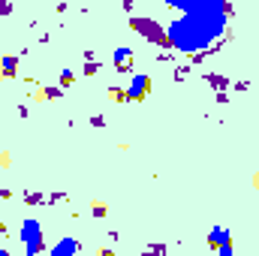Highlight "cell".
I'll return each instance as SVG.
<instances>
[{"instance_id": "obj_1", "label": "cell", "mask_w": 259, "mask_h": 256, "mask_svg": "<svg viewBox=\"0 0 259 256\" xmlns=\"http://www.w3.org/2000/svg\"><path fill=\"white\" fill-rule=\"evenodd\" d=\"M226 33V18H205V15H181L166 24L169 48L184 54H202L214 39Z\"/></svg>"}, {"instance_id": "obj_2", "label": "cell", "mask_w": 259, "mask_h": 256, "mask_svg": "<svg viewBox=\"0 0 259 256\" xmlns=\"http://www.w3.org/2000/svg\"><path fill=\"white\" fill-rule=\"evenodd\" d=\"M130 27L136 33H142L148 42H154L157 48H169V39H166V27L154 18H142V15H130Z\"/></svg>"}, {"instance_id": "obj_3", "label": "cell", "mask_w": 259, "mask_h": 256, "mask_svg": "<svg viewBox=\"0 0 259 256\" xmlns=\"http://www.w3.org/2000/svg\"><path fill=\"white\" fill-rule=\"evenodd\" d=\"M21 241H24V250H27V256H39V253L45 250L42 223H39V220H33V217H27V220L21 223Z\"/></svg>"}, {"instance_id": "obj_4", "label": "cell", "mask_w": 259, "mask_h": 256, "mask_svg": "<svg viewBox=\"0 0 259 256\" xmlns=\"http://www.w3.org/2000/svg\"><path fill=\"white\" fill-rule=\"evenodd\" d=\"M148 91H151V75H148V72H136V75L130 78V84L124 88V97H127L130 103H142V100L148 97Z\"/></svg>"}, {"instance_id": "obj_5", "label": "cell", "mask_w": 259, "mask_h": 256, "mask_svg": "<svg viewBox=\"0 0 259 256\" xmlns=\"http://www.w3.org/2000/svg\"><path fill=\"white\" fill-rule=\"evenodd\" d=\"M133 60H136L133 48H115V54H112V63H115V69H118V72H130Z\"/></svg>"}, {"instance_id": "obj_6", "label": "cell", "mask_w": 259, "mask_h": 256, "mask_svg": "<svg viewBox=\"0 0 259 256\" xmlns=\"http://www.w3.org/2000/svg\"><path fill=\"white\" fill-rule=\"evenodd\" d=\"M208 244H211L214 250H220V247L232 244V232H229V229H223V226H214V229L208 232Z\"/></svg>"}, {"instance_id": "obj_7", "label": "cell", "mask_w": 259, "mask_h": 256, "mask_svg": "<svg viewBox=\"0 0 259 256\" xmlns=\"http://www.w3.org/2000/svg\"><path fill=\"white\" fill-rule=\"evenodd\" d=\"M75 253H78V241L66 235V238H60V241L51 247V253H48V256H75Z\"/></svg>"}, {"instance_id": "obj_8", "label": "cell", "mask_w": 259, "mask_h": 256, "mask_svg": "<svg viewBox=\"0 0 259 256\" xmlns=\"http://www.w3.org/2000/svg\"><path fill=\"white\" fill-rule=\"evenodd\" d=\"M15 72H18V54H6L3 60H0V75L15 78Z\"/></svg>"}, {"instance_id": "obj_9", "label": "cell", "mask_w": 259, "mask_h": 256, "mask_svg": "<svg viewBox=\"0 0 259 256\" xmlns=\"http://www.w3.org/2000/svg\"><path fill=\"white\" fill-rule=\"evenodd\" d=\"M208 81L217 88V94H226V88H229V78L226 75H208Z\"/></svg>"}, {"instance_id": "obj_10", "label": "cell", "mask_w": 259, "mask_h": 256, "mask_svg": "<svg viewBox=\"0 0 259 256\" xmlns=\"http://www.w3.org/2000/svg\"><path fill=\"white\" fill-rule=\"evenodd\" d=\"M163 253H166V247H163V244H151L142 256H163Z\"/></svg>"}, {"instance_id": "obj_11", "label": "cell", "mask_w": 259, "mask_h": 256, "mask_svg": "<svg viewBox=\"0 0 259 256\" xmlns=\"http://www.w3.org/2000/svg\"><path fill=\"white\" fill-rule=\"evenodd\" d=\"M81 72H84V75H97V72H100V63H97V60H88Z\"/></svg>"}, {"instance_id": "obj_12", "label": "cell", "mask_w": 259, "mask_h": 256, "mask_svg": "<svg viewBox=\"0 0 259 256\" xmlns=\"http://www.w3.org/2000/svg\"><path fill=\"white\" fill-rule=\"evenodd\" d=\"M72 78H75V75H72V69H63V72H60V91L66 88V84H72Z\"/></svg>"}, {"instance_id": "obj_13", "label": "cell", "mask_w": 259, "mask_h": 256, "mask_svg": "<svg viewBox=\"0 0 259 256\" xmlns=\"http://www.w3.org/2000/svg\"><path fill=\"white\" fill-rule=\"evenodd\" d=\"M60 94H63V91H60V88H45V91H42V97H39V100H54V97H60Z\"/></svg>"}, {"instance_id": "obj_14", "label": "cell", "mask_w": 259, "mask_h": 256, "mask_svg": "<svg viewBox=\"0 0 259 256\" xmlns=\"http://www.w3.org/2000/svg\"><path fill=\"white\" fill-rule=\"evenodd\" d=\"M217 256H235V250H232V244H226V247H220V250H217Z\"/></svg>"}, {"instance_id": "obj_15", "label": "cell", "mask_w": 259, "mask_h": 256, "mask_svg": "<svg viewBox=\"0 0 259 256\" xmlns=\"http://www.w3.org/2000/svg\"><path fill=\"white\" fill-rule=\"evenodd\" d=\"M94 214H97V217H106V205H103V202H97V205H94Z\"/></svg>"}, {"instance_id": "obj_16", "label": "cell", "mask_w": 259, "mask_h": 256, "mask_svg": "<svg viewBox=\"0 0 259 256\" xmlns=\"http://www.w3.org/2000/svg\"><path fill=\"white\" fill-rule=\"evenodd\" d=\"M91 124H94V127H103V124H106V118H103V115H94V118H91Z\"/></svg>"}, {"instance_id": "obj_17", "label": "cell", "mask_w": 259, "mask_h": 256, "mask_svg": "<svg viewBox=\"0 0 259 256\" xmlns=\"http://www.w3.org/2000/svg\"><path fill=\"white\" fill-rule=\"evenodd\" d=\"M97 256H115V253H112V250H106V247H103V250H97Z\"/></svg>"}, {"instance_id": "obj_18", "label": "cell", "mask_w": 259, "mask_h": 256, "mask_svg": "<svg viewBox=\"0 0 259 256\" xmlns=\"http://www.w3.org/2000/svg\"><path fill=\"white\" fill-rule=\"evenodd\" d=\"M0 256H12V253H9V250H0Z\"/></svg>"}]
</instances>
